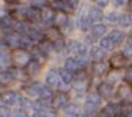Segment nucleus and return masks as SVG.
<instances>
[{"label": "nucleus", "mask_w": 132, "mask_h": 117, "mask_svg": "<svg viewBox=\"0 0 132 117\" xmlns=\"http://www.w3.org/2000/svg\"><path fill=\"white\" fill-rule=\"evenodd\" d=\"M11 59H12V62L14 63L16 67L24 69L27 65L30 62V60L32 59V56L31 53H29L27 49L16 48L11 52Z\"/></svg>", "instance_id": "f257e3e1"}, {"label": "nucleus", "mask_w": 132, "mask_h": 117, "mask_svg": "<svg viewBox=\"0 0 132 117\" xmlns=\"http://www.w3.org/2000/svg\"><path fill=\"white\" fill-rule=\"evenodd\" d=\"M53 109H64V108L69 104V96L65 92L60 91V92L55 93L53 96L52 100H51Z\"/></svg>", "instance_id": "f03ea898"}, {"label": "nucleus", "mask_w": 132, "mask_h": 117, "mask_svg": "<svg viewBox=\"0 0 132 117\" xmlns=\"http://www.w3.org/2000/svg\"><path fill=\"white\" fill-rule=\"evenodd\" d=\"M127 60L129 59L122 53H115L109 57V66L112 67V69H122L125 67Z\"/></svg>", "instance_id": "7ed1b4c3"}, {"label": "nucleus", "mask_w": 132, "mask_h": 117, "mask_svg": "<svg viewBox=\"0 0 132 117\" xmlns=\"http://www.w3.org/2000/svg\"><path fill=\"white\" fill-rule=\"evenodd\" d=\"M21 41H22V35L14 32L13 30H11V32H7L5 38H4V43L10 47V48H21Z\"/></svg>", "instance_id": "20e7f679"}, {"label": "nucleus", "mask_w": 132, "mask_h": 117, "mask_svg": "<svg viewBox=\"0 0 132 117\" xmlns=\"http://www.w3.org/2000/svg\"><path fill=\"white\" fill-rule=\"evenodd\" d=\"M117 97L122 103H132V89L129 85H120L117 91Z\"/></svg>", "instance_id": "39448f33"}, {"label": "nucleus", "mask_w": 132, "mask_h": 117, "mask_svg": "<svg viewBox=\"0 0 132 117\" xmlns=\"http://www.w3.org/2000/svg\"><path fill=\"white\" fill-rule=\"evenodd\" d=\"M97 93L102 99H108L112 98L114 94V86L109 84L108 81H103L97 86Z\"/></svg>", "instance_id": "423d86ee"}, {"label": "nucleus", "mask_w": 132, "mask_h": 117, "mask_svg": "<svg viewBox=\"0 0 132 117\" xmlns=\"http://www.w3.org/2000/svg\"><path fill=\"white\" fill-rule=\"evenodd\" d=\"M61 80L59 78V73L54 68L49 69L47 74H46V85L49 87H59V84Z\"/></svg>", "instance_id": "0eeeda50"}, {"label": "nucleus", "mask_w": 132, "mask_h": 117, "mask_svg": "<svg viewBox=\"0 0 132 117\" xmlns=\"http://www.w3.org/2000/svg\"><path fill=\"white\" fill-rule=\"evenodd\" d=\"M18 97H19V94L14 91H5L4 93L0 94V102L3 104L9 105V106H12L14 104H17Z\"/></svg>", "instance_id": "6e6552de"}, {"label": "nucleus", "mask_w": 132, "mask_h": 117, "mask_svg": "<svg viewBox=\"0 0 132 117\" xmlns=\"http://www.w3.org/2000/svg\"><path fill=\"white\" fill-rule=\"evenodd\" d=\"M40 69H41V61L38 59L32 57L30 62L27 65V67L24 68V72L28 76H35L40 72Z\"/></svg>", "instance_id": "1a4fd4ad"}, {"label": "nucleus", "mask_w": 132, "mask_h": 117, "mask_svg": "<svg viewBox=\"0 0 132 117\" xmlns=\"http://www.w3.org/2000/svg\"><path fill=\"white\" fill-rule=\"evenodd\" d=\"M106 55H107V52L103 48H101L100 45H94L89 50V56L93 61H103L106 59Z\"/></svg>", "instance_id": "9d476101"}, {"label": "nucleus", "mask_w": 132, "mask_h": 117, "mask_svg": "<svg viewBox=\"0 0 132 117\" xmlns=\"http://www.w3.org/2000/svg\"><path fill=\"white\" fill-rule=\"evenodd\" d=\"M11 61V53L5 48H0V71H6L10 68Z\"/></svg>", "instance_id": "9b49d317"}, {"label": "nucleus", "mask_w": 132, "mask_h": 117, "mask_svg": "<svg viewBox=\"0 0 132 117\" xmlns=\"http://www.w3.org/2000/svg\"><path fill=\"white\" fill-rule=\"evenodd\" d=\"M27 36H28V37L30 38L34 43H36V44H38L40 42H42L46 38L45 32H42L40 29L34 28V26H30L28 34H27Z\"/></svg>", "instance_id": "f8f14e48"}, {"label": "nucleus", "mask_w": 132, "mask_h": 117, "mask_svg": "<svg viewBox=\"0 0 132 117\" xmlns=\"http://www.w3.org/2000/svg\"><path fill=\"white\" fill-rule=\"evenodd\" d=\"M55 13L56 12L52 7H43V8H41V12H40V19L43 23H53L54 18H55Z\"/></svg>", "instance_id": "ddd939ff"}, {"label": "nucleus", "mask_w": 132, "mask_h": 117, "mask_svg": "<svg viewBox=\"0 0 132 117\" xmlns=\"http://www.w3.org/2000/svg\"><path fill=\"white\" fill-rule=\"evenodd\" d=\"M88 16L89 18L91 19V22H101L102 19L104 18V14H103V11L101 8L100 6H91L89 8V12H88Z\"/></svg>", "instance_id": "4468645a"}, {"label": "nucleus", "mask_w": 132, "mask_h": 117, "mask_svg": "<svg viewBox=\"0 0 132 117\" xmlns=\"http://www.w3.org/2000/svg\"><path fill=\"white\" fill-rule=\"evenodd\" d=\"M91 69H93V74L95 76H98V78L107 74V65L103 61H94Z\"/></svg>", "instance_id": "2eb2a0df"}, {"label": "nucleus", "mask_w": 132, "mask_h": 117, "mask_svg": "<svg viewBox=\"0 0 132 117\" xmlns=\"http://www.w3.org/2000/svg\"><path fill=\"white\" fill-rule=\"evenodd\" d=\"M102 111L108 117H115L118 116L119 114H121V106L118 103H108Z\"/></svg>", "instance_id": "dca6fc26"}, {"label": "nucleus", "mask_w": 132, "mask_h": 117, "mask_svg": "<svg viewBox=\"0 0 132 117\" xmlns=\"http://www.w3.org/2000/svg\"><path fill=\"white\" fill-rule=\"evenodd\" d=\"M64 68L67 69L69 72L73 73V74H76L77 72H79L80 71V67L78 65V61H77L76 57H67L64 62Z\"/></svg>", "instance_id": "f3484780"}, {"label": "nucleus", "mask_w": 132, "mask_h": 117, "mask_svg": "<svg viewBox=\"0 0 132 117\" xmlns=\"http://www.w3.org/2000/svg\"><path fill=\"white\" fill-rule=\"evenodd\" d=\"M29 29H30V25L25 21H14V24L12 26V30L14 32H17V34L22 35V36L28 34Z\"/></svg>", "instance_id": "a211bd4d"}, {"label": "nucleus", "mask_w": 132, "mask_h": 117, "mask_svg": "<svg viewBox=\"0 0 132 117\" xmlns=\"http://www.w3.org/2000/svg\"><path fill=\"white\" fill-rule=\"evenodd\" d=\"M45 36H46V40H48L49 42H54L58 38L63 37V35L60 32V29L58 26H51V28H48L47 31L45 32Z\"/></svg>", "instance_id": "6ab92c4d"}, {"label": "nucleus", "mask_w": 132, "mask_h": 117, "mask_svg": "<svg viewBox=\"0 0 132 117\" xmlns=\"http://www.w3.org/2000/svg\"><path fill=\"white\" fill-rule=\"evenodd\" d=\"M42 86L43 85L41 83H31V84H29L28 86H25L24 91L29 97H38Z\"/></svg>", "instance_id": "aec40b11"}, {"label": "nucleus", "mask_w": 132, "mask_h": 117, "mask_svg": "<svg viewBox=\"0 0 132 117\" xmlns=\"http://www.w3.org/2000/svg\"><path fill=\"white\" fill-rule=\"evenodd\" d=\"M14 76L12 75L10 69H6V71H0V85L3 86H7V85H11V84L14 81Z\"/></svg>", "instance_id": "412c9836"}, {"label": "nucleus", "mask_w": 132, "mask_h": 117, "mask_svg": "<svg viewBox=\"0 0 132 117\" xmlns=\"http://www.w3.org/2000/svg\"><path fill=\"white\" fill-rule=\"evenodd\" d=\"M58 73H59V78H60V80H61V83L65 84V85H70V84L73 81V78H75L73 73L69 72V71L65 69L64 67L58 69Z\"/></svg>", "instance_id": "4be33fe9"}, {"label": "nucleus", "mask_w": 132, "mask_h": 117, "mask_svg": "<svg viewBox=\"0 0 132 117\" xmlns=\"http://www.w3.org/2000/svg\"><path fill=\"white\" fill-rule=\"evenodd\" d=\"M108 37L112 40V42L114 43V45H119L121 44L124 40H125V34L120 30H112L108 35Z\"/></svg>", "instance_id": "5701e85b"}, {"label": "nucleus", "mask_w": 132, "mask_h": 117, "mask_svg": "<svg viewBox=\"0 0 132 117\" xmlns=\"http://www.w3.org/2000/svg\"><path fill=\"white\" fill-rule=\"evenodd\" d=\"M91 19L89 18V16H85V14H82L79 17V21H78V28L80 29V30L83 31V32H87V31H89L91 29Z\"/></svg>", "instance_id": "b1692460"}, {"label": "nucleus", "mask_w": 132, "mask_h": 117, "mask_svg": "<svg viewBox=\"0 0 132 117\" xmlns=\"http://www.w3.org/2000/svg\"><path fill=\"white\" fill-rule=\"evenodd\" d=\"M14 24V19L10 14H5L0 18V28L3 30H12V26Z\"/></svg>", "instance_id": "393cba45"}, {"label": "nucleus", "mask_w": 132, "mask_h": 117, "mask_svg": "<svg viewBox=\"0 0 132 117\" xmlns=\"http://www.w3.org/2000/svg\"><path fill=\"white\" fill-rule=\"evenodd\" d=\"M17 103H18V105H19V109L27 111V112H28L29 110H32V103H34V102H31L28 97L19 96L18 97Z\"/></svg>", "instance_id": "a878e982"}, {"label": "nucleus", "mask_w": 132, "mask_h": 117, "mask_svg": "<svg viewBox=\"0 0 132 117\" xmlns=\"http://www.w3.org/2000/svg\"><path fill=\"white\" fill-rule=\"evenodd\" d=\"M106 31H107L106 25L95 24L94 26H91V36L94 38H100V37H102V36H104Z\"/></svg>", "instance_id": "bb28decb"}, {"label": "nucleus", "mask_w": 132, "mask_h": 117, "mask_svg": "<svg viewBox=\"0 0 132 117\" xmlns=\"http://www.w3.org/2000/svg\"><path fill=\"white\" fill-rule=\"evenodd\" d=\"M80 43L79 41H76V40H69L66 42V50L67 53H71V54H78L79 52V48H80Z\"/></svg>", "instance_id": "cd10ccee"}, {"label": "nucleus", "mask_w": 132, "mask_h": 117, "mask_svg": "<svg viewBox=\"0 0 132 117\" xmlns=\"http://www.w3.org/2000/svg\"><path fill=\"white\" fill-rule=\"evenodd\" d=\"M118 24L121 26V28H129L132 25V16L130 13H122L119 16L118 19Z\"/></svg>", "instance_id": "c85d7f7f"}, {"label": "nucleus", "mask_w": 132, "mask_h": 117, "mask_svg": "<svg viewBox=\"0 0 132 117\" xmlns=\"http://www.w3.org/2000/svg\"><path fill=\"white\" fill-rule=\"evenodd\" d=\"M54 93L52 91V87L47 86V85H43L40 91V94H38V98H42V99H46V100H52Z\"/></svg>", "instance_id": "c756f323"}, {"label": "nucleus", "mask_w": 132, "mask_h": 117, "mask_svg": "<svg viewBox=\"0 0 132 117\" xmlns=\"http://www.w3.org/2000/svg\"><path fill=\"white\" fill-rule=\"evenodd\" d=\"M100 47L101 48H103L106 52H111V50H113L114 49V43L112 42V40L108 36H102L100 40Z\"/></svg>", "instance_id": "7c9ffc66"}, {"label": "nucleus", "mask_w": 132, "mask_h": 117, "mask_svg": "<svg viewBox=\"0 0 132 117\" xmlns=\"http://www.w3.org/2000/svg\"><path fill=\"white\" fill-rule=\"evenodd\" d=\"M64 110H65L66 115H69V116H76L77 114H79L80 110H79V105L78 104H75V103H69L64 108Z\"/></svg>", "instance_id": "2f4dec72"}, {"label": "nucleus", "mask_w": 132, "mask_h": 117, "mask_svg": "<svg viewBox=\"0 0 132 117\" xmlns=\"http://www.w3.org/2000/svg\"><path fill=\"white\" fill-rule=\"evenodd\" d=\"M120 69H113L111 73H108L107 74V81L109 84H112V85H114V84H117L120 80V78H121V74H120V72H119Z\"/></svg>", "instance_id": "473e14b6"}, {"label": "nucleus", "mask_w": 132, "mask_h": 117, "mask_svg": "<svg viewBox=\"0 0 132 117\" xmlns=\"http://www.w3.org/2000/svg\"><path fill=\"white\" fill-rule=\"evenodd\" d=\"M52 44H53V49H54V52L55 53H61L66 49V42L64 41L63 37L58 38L56 41L52 42Z\"/></svg>", "instance_id": "72a5a7b5"}, {"label": "nucleus", "mask_w": 132, "mask_h": 117, "mask_svg": "<svg viewBox=\"0 0 132 117\" xmlns=\"http://www.w3.org/2000/svg\"><path fill=\"white\" fill-rule=\"evenodd\" d=\"M0 117H12V110L6 104L0 105Z\"/></svg>", "instance_id": "f704fd0d"}, {"label": "nucleus", "mask_w": 132, "mask_h": 117, "mask_svg": "<svg viewBox=\"0 0 132 117\" xmlns=\"http://www.w3.org/2000/svg\"><path fill=\"white\" fill-rule=\"evenodd\" d=\"M121 53L127 59H131L132 57V40H130V41L126 42V44L124 45V49H122Z\"/></svg>", "instance_id": "c9c22d12"}, {"label": "nucleus", "mask_w": 132, "mask_h": 117, "mask_svg": "<svg viewBox=\"0 0 132 117\" xmlns=\"http://www.w3.org/2000/svg\"><path fill=\"white\" fill-rule=\"evenodd\" d=\"M118 19H119V14L117 12H109V13L106 16V21L111 24H115L118 23Z\"/></svg>", "instance_id": "e433bc0d"}, {"label": "nucleus", "mask_w": 132, "mask_h": 117, "mask_svg": "<svg viewBox=\"0 0 132 117\" xmlns=\"http://www.w3.org/2000/svg\"><path fill=\"white\" fill-rule=\"evenodd\" d=\"M124 80H125L127 84H131L132 85V66L127 67L125 71V74H124Z\"/></svg>", "instance_id": "4c0bfd02"}, {"label": "nucleus", "mask_w": 132, "mask_h": 117, "mask_svg": "<svg viewBox=\"0 0 132 117\" xmlns=\"http://www.w3.org/2000/svg\"><path fill=\"white\" fill-rule=\"evenodd\" d=\"M46 5V0H31V6L32 7H36L38 10L43 8Z\"/></svg>", "instance_id": "58836bf2"}, {"label": "nucleus", "mask_w": 132, "mask_h": 117, "mask_svg": "<svg viewBox=\"0 0 132 117\" xmlns=\"http://www.w3.org/2000/svg\"><path fill=\"white\" fill-rule=\"evenodd\" d=\"M42 117H58V115L54 109H49V110L42 112Z\"/></svg>", "instance_id": "ea45409f"}, {"label": "nucleus", "mask_w": 132, "mask_h": 117, "mask_svg": "<svg viewBox=\"0 0 132 117\" xmlns=\"http://www.w3.org/2000/svg\"><path fill=\"white\" fill-rule=\"evenodd\" d=\"M94 3L100 6L101 8H103V7H107L108 4H109V0H94Z\"/></svg>", "instance_id": "a19ab883"}, {"label": "nucleus", "mask_w": 132, "mask_h": 117, "mask_svg": "<svg viewBox=\"0 0 132 117\" xmlns=\"http://www.w3.org/2000/svg\"><path fill=\"white\" fill-rule=\"evenodd\" d=\"M113 1V5H114V7H117V8H119V7H121L124 4H125V0H112Z\"/></svg>", "instance_id": "79ce46f5"}, {"label": "nucleus", "mask_w": 132, "mask_h": 117, "mask_svg": "<svg viewBox=\"0 0 132 117\" xmlns=\"http://www.w3.org/2000/svg\"><path fill=\"white\" fill-rule=\"evenodd\" d=\"M16 117H29L28 112L24 110H22V109H19V111L17 112V115H16Z\"/></svg>", "instance_id": "37998d69"}, {"label": "nucleus", "mask_w": 132, "mask_h": 117, "mask_svg": "<svg viewBox=\"0 0 132 117\" xmlns=\"http://www.w3.org/2000/svg\"><path fill=\"white\" fill-rule=\"evenodd\" d=\"M73 117H88L85 114H82V112H79V114H77L76 116H73Z\"/></svg>", "instance_id": "c03bdc74"}, {"label": "nucleus", "mask_w": 132, "mask_h": 117, "mask_svg": "<svg viewBox=\"0 0 132 117\" xmlns=\"http://www.w3.org/2000/svg\"><path fill=\"white\" fill-rule=\"evenodd\" d=\"M7 4H16L18 1V0H5Z\"/></svg>", "instance_id": "a18cd8bd"}, {"label": "nucleus", "mask_w": 132, "mask_h": 117, "mask_svg": "<svg viewBox=\"0 0 132 117\" xmlns=\"http://www.w3.org/2000/svg\"><path fill=\"white\" fill-rule=\"evenodd\" d=\"M127 6H129V10L132 12V0H130L129 1V5H127Z\"/></svg>", "instance_id": "49530a36"}, {"label": "nucleus", "mask_w": 132, "mask_h": 117, "mask_svg": "<svg viewBox=\"0 0 132 117\" xmlns=\"http://www.w3.org/2000/svg\"><path fill=\"white\" fill-rule=\"evenodd\" d=\"M1 45H3V41L0 40V48H1Z\"/></svg>", "instance_id": "de8ad7c7"}, {"label": "nucleus", "mask_w": 132, "mask_h": 117, "mask_svg": "<svg viewBox=\"0 0 132 117\" xmlns=\"http://www.w3.org/2000/svg\"><path fill=\"white\" fill-rule=\"evenodd\" d=\"M131 37H132V29H131Z\"/></svg>", "instance_id": "09e8293b"}]
</instances>
